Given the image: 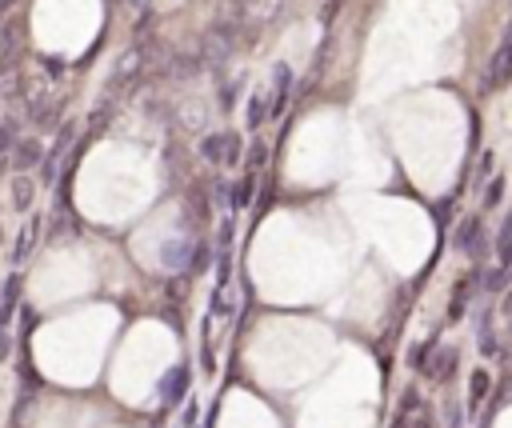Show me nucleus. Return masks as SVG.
Masks as SVG:
<instances>
[{
	"mask_svg": "<svg viewBox=\"0 0 512 428\" xmlns=\"http://www.w3.org/2000/svg\"><path fill=\"white\" fill-rule=\"evenodd\" d=\"M508 80H512V24L504 28V36H500V44H496V52H492V60H488L484 88H500V84H508Z\"/></svg>",
	"mask_w": 512,
	"mask_h": 428,
	"instance_id": "f257e3e1",
	"label": "nucleus"
},
{
	"mask_svg": "<svg viewBox=\"0 0 512 428\" xmlns=\"http://www.w3.org/2000/svg\"><path fill=\"white\" fill-rule=\"evenodd\" d=\"M288 84H292V72H288V64H280V68L272 72V96H268V100H272V104H268L272 112H280V108H284V96H288Z\"/></svg>",
	"mask_w": 512,
	"mask_h": 428,
	"instance_id": "f03ea898",
	"label": "nucleus"
},
{
	"mask_svg": "<svg viewBox=\"0 0 512 428\" xmlns=\"http://www.w3.org/2000/svg\"><path fill=\"white\" fill-rule=\"evenodd\" d=\"M204 152L212 160H236V136H208L204 140Z\"/></svg>",
	"mask_w": 512,
	"mask_h": 428,
	"instance_id": "7ed1b4c3",
	"label": "nucleus"
},
{
	"mask_svg": "<svg viewBox=\"0 0 512 428\" xmlns=\"http://www.w3.org/2000/svg\"><path fill=\"white\" fill-rule=\"evenodd\" d=\"M500 268H512V216L500 228Z\"/></svg>",
	"mask_w": 512,
	"mask_h": 428,
	"instance_id": "20e7f679",
	"label": "nucleus"
},
{
	"mask_svg": "<svg viewBox=\"0 0 512 428\" xmlns=\"http://www.w3.org/2000/svg\"><path fill=\"white\" fill-rule=\"evenodd\" d=\"M476 240H480V224L468 220V224L460 228V248H476Z\"/></svg>",
	"mask_w": 512,
	"mask_h": 428,
	"instance_id": "39448f33",
	"label": "nucleus"
},
{
	"mask_svg": "<svg viewBox=\"0 0 512 428\" xmlns=\"http://www.w3.org/2000/svg\"><path fill=\"white\" fill-rule=\"evenodd\" d=\"M500 188H504V180L496 176V180L488 184V196H484V200H488V204H496V200H500Z\"/></svg>",
	"mask_w": 512,
	"mask_h": 428,
	"instance_id": "423d86ee",
	"label": "nucleus"
},
{
	"mask_svg": "<svg viewBox=\"0 0 512 428\" xmlns=\"http://www.w3.org/2000/svg\"><path fill=\"white\" fill-rule=\"evenodd\" d=\"M12 8V0H0V12H8Z\"/></svg>",
	"mask_w": 512,
	"mask_h": 428,
	"instance_id": "0eeeda50",
	"label": "nucleus"
}]
</instances>
